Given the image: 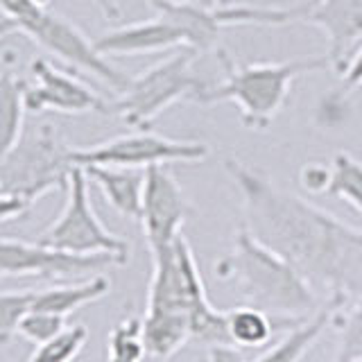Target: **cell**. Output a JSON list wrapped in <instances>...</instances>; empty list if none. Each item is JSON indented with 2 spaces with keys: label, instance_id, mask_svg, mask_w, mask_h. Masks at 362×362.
Returning <instances> with one entry per match:
<instances>
[{
  "label": "cell",
  "instance_id": "1",
  "mask_svg": "<svg viewBox=\"0 0 362 362\" xmlns=\"http://www.w3.org/2000/svg\"><path fill=\"white\" fill-rule=\"evenodd\" d=\"M224 170L243 199V226L324 294L344 308L362 294V229L288 192L258 173L226 158Z\"/></svg>",
  "mask_w": 362,
  "mask_h": 362
},
{
  "label": "cell",
  "instance_id": "2",
  "mask_svg": "<svg viewBox=\"0 0 362 362\" xmlns=\"http://www.w3.org/2000/svg\"><path fill=\"white\" fill-rule=\"evenodd\" d=\"M215 279L231 283L247 305L265 310L274 320L305 322L320 313L326 301L286 258L258 243L240 224L231 252L215 260Z\"/></svg>",
  "mask_w": 362,
  "mask_h": 362
},
{
  "label": "cell",
  "instance_id": "3",
  "mask_svg": "<svg viewBox=\"0 0 362 362\" xmlns=\"http://www.w3.org/2000/svg\"><path fill=\"white\" fill-rule=\"evenodd\" d=\"M150 256L152 276L147 290V310L188 315L192 342L202 346L231 344L226 313L218 310L209 301L188 238L179 233L173 245L150 252Z\"/></svg>",
  "mask_w": 362,
  "mask_h": 362
},
{
  "label": "cell",
  "instance_id": "4",
  "mask_svg": "<svg viewBox=\"0 0 362 362\" xmlns=\"http://www.w3.org/2000/svg\"><path fill=\"white\" fill-rule=\"evenodd\" d=\"M224 68V82L213 86L197 98V105H218L233 102L240 109V118L247 129L263 132L286 107L292 82L299 75L331 68L326 54L299 57L279 64H235L222 48L215 50Z\"/></svg>",
  "mask_w": 362,
  "mask_h": 362
},
{
  "label": "cell",
  "instance_id": "5",
  "mask_svg": "<svg viewBox=\"0 0 362 362\" xmlns=\"http://www.w3.org/2000/svg\"><path fill=\"white\" fill-rule=\"evenodd\" d=\"M73 150L52 122L25 124L18 143L0 158V192L34 204L57 188H66L75 168Z\"/></svg>",
  "mask_w": 362,
  "mask_h": 362
},
{
  "label": "cell",
  "instance_id": "6",
  "mask_svg": "<svg viewBox=\"0 0 362 362\" xmlns=\"http://www.w3.org/2000/svg\"><path fill=\"white\" fill-rule=\"evenodd\" d=\"M199 52L179 48L168 59L150 66L132 77L129 86L111 102V113L139 132H150L152 122L179 100H195L206 90V84L192 73V64Z\"/></svg>",
  "mask_w": 362,
  "mask_h": 362
},
{
  "label": "cell",
  "instance_id": "7",
  "mask_svg": "<svg viewBox=\"0 0 362 362\" xmlns=\"http://www.w3.org/2000/svg\"><path fill=\"white\" fill-rule=\"evenodd\" d=\"M88 177L84 168L75 165L71 179L66 186V204L62 215L57 218L48 229H45L37 243L59 252H71L79 256H93V254H109L120 258L124 265L129 260V243L124 238L111 233L90 204Z\"/></svg>",
  "mask_w": 362,
  "mask_h": 362
},
{
  "label": "cell",
  "instance_id": "8",
  "mask_svg": "<svg viewBox=\"0 0 362 362\" xmlns=\"http://www.w3.org/2000/svg\"><path fill=\"white\" fill-rule=\"evenodd\" d=\"M209 156V145L199 141H175L152 132L122 134L116 139L75 147L73 161L79 168L86 165H111V168H136L147 170L152 165L170 163H199Z\"/></svg>",
  "mask_w": 362,
  "mask_h": 362
},
{
  "label": "cell",
  "instance_id": "9",
  "mask_svg": "<svg viewBox=\"0 0 362 362\" xmlns=\"http://www.w3.org/2000/svg\"><path fill=\"white\" fill-rule=\"evenodd\" d=\"M18 30L37 41L41 48L59 57L62 62L71 64L79 71L98 77L105 82L113 93L120 95L129 86L132 77L118 71L105 54H100L95 41H90L86 34L79 30L75 23L54 14L50 9H37L30 18L18 23Z\"/></svg>",
  "mask_w": 362,
  "mask_h": 362
},
{
  "label": "cell",
  "instance_id": "10",
  "mask_svg": "<svg viewBox=\"0 0 362 362\" xmlns=\"http://www.w3.org/2000/svg\"><path fill=\"white\" fill-rule=\"evenodd\" d=\"M124 265L109 254L79 256L71 252L43 247L41 243H25L16 238H0V274L5 276H41V279H75L95 276L100 269Z\"/></svg>",
  "mask_w": 362,
  "mask_h": 362
},
{
  "label": "cell",
  "instance_id": "11",
  "mask_svg": "<svg viewBox=\"0 0 362 362\" xmlns=\"http://www.w3.org/2000/svg\"><path fill=\"white\" fill-rule=\"evenodd\" d=\"M195 215V206L179 186L168 165H152L145 170V188L141 204V226L147 249L156 252L177 240L184 222Z\"/></svg>",
  "mask_w": 362,
  "mask_h": 362
},
{
  "label": "cell",
  "instance_id": "12",
  "mask_svg": "<svg viewBox=\"0 0 362 362\" xmlns=\"http://www.w3.org/2000/svg\"><path fill=\"white\" fill-rule=\"evenodd\" d=\"M34 82L25 88V109L32 116L41 113H66V116H82V113H102L109 116L111 102L105 100L82 79L71 73L59 71L45 59L32 62Z\"/></svg>",
  "mask_w": 362,
  "mask_h": 362
},
{
  "label": "cell",
  "instance_id": "13",
  "mask_svg": "<svg viewBox=\"0 0 362 362\" xmlns=\"http://www.w3.org/2000/svg\"><path fill=\"white\" fill-rule=\"evenodd\" d=\"M290 23H308L326 34V59L337 73L349 62L351 48L362 39V0H303L288 5Z\"/></svg>",
  "mask_w": 362,
  "mask_h": 362
},
{
  "label": "cell",
  "instance_id": "14",
  "mask_svg": "<svg viewBox=\"0 0 362 362\" xmlns=\"http://www.w3.org/2000/svg\"><path fill=\"white\" fill-rule=\"evenodd\" d=\"M95 48L105 57L150 54L173 48H186V39L184 32L173 21L161 11H156V16L150 21H139L102 34L95 39Z\"/></svg>",
  "mask_w": 362,
  "mask_h": 362
},
{
  "label": "cell",
  "instance_id": "15",
  "mask_svg": "<svg viewBox=\"0 0 362 362\" xmlns=\"http://www.w3.org/2000/svg\"><path fill=\"white\" fill-rule=\"evenodd\" d=\"M156 11L165 14L175 25L184 32L186 48L195 52H209L220 48V34L224 23L220 11L199 5L195 0H150Z\"/></svg>",
  "mask_w": 362,
  "mask_h": 362
},
{
  "label": "cell",
  "instance_id": "16",
  "mask_svg": "<svg viewBox=\"0 0 362 362\" xmlns=\"http://www.w3.org/2000/svg\"><path fill=\"white\" fill-rule=\"evenodd\" d=\"M88 181L100 188L109 206L127 220H141V204L145 188V170L136 168H111V165H86Z\"/></svg>",
  "mask_w": 362,
  "mask_h": 362
},
{
  "label": "cell",
  "instance_id": "17",
  "mask_svg": "<svg viewBox=\"0 0 362 362\" xmlns=\"http://www.w3.org/2000/svg\"><path fill=\"white\" fill-rule=\"evenodd\" d=\"M111 292V281L107 276H88L82 283H64L45 290H34L32 310H43L52 315L68 317L71 313L84 308L88 303L105 299Z\"/></svg>",
  "mask_w": 362,
  "mask_h": 362
},
{
  "label": "cell",
  "instance_id": "18",
  "mask_svg": "<svg viewBox=\"0 0 362 362\" xmlns=\"http://www.w3.org/2000/svg\"><path fill=\"white\" fill-rule=\"evenodd\" d=\"M143 320V342L147 356L156 360H168L184 349L190 335V317L179 313H150L145 310Z\"/></svg>",
  "mask_w": 362,
  "mask_h": 362
},
{
  "label": "cell",
  "instance_id": "19",
  "mask_svg": "<svg viewBox=\"0 0 362 362\" xmlns=\"http://www.w3.org/2000/svg\"><path fill=\"white\" fill-rule=\"evenodd\" d=\"M342 310L335 303H326L324 308L313 315L310 320L301 322L299 326L290 328V333L281 339L279 344L267 349L263 356H258L252 362H301V358L308 354L310 346L322 337V333L333 322V317Z\"/></svg>",
  "mask_w": 362,
  "mask_h": 362
},
{
  "label": "cell",
  "instance_id": "20",
  "mask_svg": "<svg viewBox=\"0 0 362 362\" xmlns=\"http://www.w3.org/2000/svg\"><path fill=\"white\" fill-rule=\"evenodd\" d=\"M25 88L28 82L14 71H0V158L18 143L25 129Z\"/></svg>",
  "mask_w": 362,
  "mask_h": 362
},
{
  "label": "cell",
  "instance_id": "21",
  "mask_svg": "<svg viewBox=\"0 0 362 362\" xmlns=\"http://www.w3.org/2000/svg\"><path fill=\"white\" fill-rule=\"evenodd\" d=\"M226 328L233 346L240 349H263L274 337L276 324L274 317L254 305L240 303L235 308L226 310Z\"/></svg>",
  "mask_w": 362,
  "mask_h": 362
},
{
  "label": "cell",
  "instance_id": "22",
  "mask_svg": "<svg viewBox=\"0 0 362 362\" xmlns=\"http://www.w3.org/2000/svg\"><path fill=\"white\" fill-rule=\"evenodd\" d=\"M147 349L143 342V320L124 317L109 331L105 362H143Z\"/></svg>",
  "mask_w": 362,
  "mask_h": 362
},
{
  "label": "cell",
  "instance_id": "23",
  "mask_svg": "<svg viewBox=\"0 0 362 362\" xmlns=\"http://www.w3.org/2000/svg\"><path fill=\"white\" fill-rule=\"evenodd\" d=\"M333 175L326 195L346 202L362 215V161L346 152H337L331 161Z\"/></svg>",
  "mask_w": 362,
  "mask_h": 362
},
{
  "label": "cell",
  "instance_id": "24",
  "mask_svg": "<svg viewBox=\"0 0 362 362\" xmlns=\"http://www.w3.org/2000/svg\"><path fill=\"white\" fill-rule=\"evenodd\" d=\"M88 342V328L84 324L66 326L59 335L39 344L28 362H75Z\"/></svg>",
  "mask_w": 362,
  "mask_h": 362
},
{
  "label": "cell",
  "instance_id": "25",
  "mask_svg": "<svg viewBox=\"0 0 362 362\" xmlns=\"http://www.w3.org/2000/svg\"><path fill=\"white\" fill-rule=\"evenodd\" d=\"M339 346L333 362H362V294L337 322Z\"/></svg>",
  "mask_w": 362,
  "mask_h": 362
},
{
  "label": "cell",
  "instance_id": "26",
  "mask_svg": "<svg viewBox=\"0 0 362 362\" xmlns=\"http://www.w3.org/2000/svg\"><path fill=\"white\" fill-rule=\"evenodd\" d=\"M34 290L3 292L0 294V344H7L18 333V324L32 308Z\"/></svg>",
  "mask_w": 362,
  "mask_h": 362
},
{
  "label": "cell",
  "instance_id": "27",
  "mask_svg": "<svg viewBox=\"0 0 362 362\" xmlns=\"http://www.w3.org/2000/svg\"><path fill=\"white\" fill-rule=\"evenodd\" d=\"M64 328H66V317L30 308L23 315V320L18 324V335L39 346L43 342H48V339H52L54 335H59Z\"/></svg>",
  "mask_w": 362,
  "mask_h": 362
},
{
  "label": "cell",
  "instance_id": "28",
  "mask_svg": "<svg viewBox=\"0 0 362 362\" xmlns=\"http://www.w3.org/2000/svg\"><path fill=\"white\" fill-rule=\"evenodd\" d=\"M331 175H333L331 163L308 161L301 165L297 179L305 192H310V195H324V192H328V186H331Z\"/></svg>",
  "mask_w": 362,
  "mask_h": 362
},
{
  "label": "cell",
  "instance_id": "29",
  "mask_svg": "<svg viewBox=\"0 0 362 362\" xmlns=\"http://www.w3.org/2000/svg\"><path fill=\"white\" fill-rule=\"evenodd\" d=\"M342 90L344 93H351L362 86V45L351 54V59L346 62V66L342 68Z\"/></svg>",
  "mask_w": 362,
  "mask_h": 362
},
{
  "label": "cell",
  "instance_id": "30",
  "mask_svg": "<svg viewBox=\"0 0 362 362\" xmlns=\"http://www.w3.org/2000/svg\"><path fill=\"white\" fill-rule=\"evenodd\" d=\"M32 204L28 199H23L11 192H0V224H5L9 220H16L25 213Z\"/></svg>",
  "mask_w": 362,
  "mask_h": 362
},
{
  "label": "cell",
  "instance_id": "31",
  "mask_svg": "<svg viewBox=\"0 0 362 362\" xmlns=\"http://www.w3.org/2000/svg\"><path fill=\"white\" fill-rule=\"evenodd\" d=\"M37 9H41V7L34 5L32 0H0V11H3L7 18L14 21L16 25L25 21V18H30Z\"/></svg>",
  "mask_w": 362,
  "mask_h": 362
},
{
  "label": "cell",
  "instance_id": "32",
  "mask_svg": "<svg viewBox=\"0 0 362 362\" xmlns=\"http://www.w3.org/2000/svg\"><path fill=\"white\" fill-rule=\"evenodd\" d=\"M206 362H252L247 358L245 349L233 344H215L206 346Z\"/></svg>",
  "mask_w": 362,
  "mask_h": 362
},
{
  "label": "cell",
  "instance_id": "33",
  "mask_svg": "<svg viewBox=\"0 0 362 362\" xmlns=\"http://www.w3.org/2000/svg\"><path fill=\"white\" fill-rule=\"evenodd\" d=\"M98 9L100 14L105 16L107 21H118L120 18V7H118V0H90Z\"/></svg>",
  "mask_w": 362,
  "mask_h": 362
},
{
  "label": "cell",
  "instance_id": "34",
  "mask_svg": "<svg viewBox=\"0 0 362 362\" xmlns=\"http://www.w3.org/2000/svg\"><path fill=\"white\" fill-rule=\"evenodd\" d=\"M14 32H18V25L11 18H7V16H3L0 18V41L3 39H7L9 34H14Z\"/></svg>",
  "mask_w": 362,
  "mask_h": 362
},
{
  "label": "cell",
  "instance_id": "35",
  "mask_svg": "<svg viewBox=\"0 0 362 362\" xmlns=\"http://www.w3.org/2000/svg\"><path fill=\"white\" fill-rule=\"evenodd\" d=\"M181 3H184V0H181ZM195 3L213 7V9H220V7H231V5H235V0H195Z\"/></svg>",
  "mask_w": 362,
  "mask_h": 362
},
{
  "label": "cell",
  "instance_id": "36",
  "mask_svg": "<svg viewBox=\"0 0 362 362\" xmlns=\"http://www.w3.org/2000/svg\"><path fill=\"white\" fill-rule=\"evenodd\" d=\"M32 3H34V5H39V7H45V9H48V5L52 3V0H32Z\"/></svg>",
  "mask_w": 362,
  "mask_h": 362
},
{
  "label": "cell",
  "instance_id": "37",
  "mask_svg": "<svg viewBox=\"0 0 362 362\" xmlns=\"http://www.w3.org/2000/svg\"><path fill=\"white\" fill-rule=\"evenodd\" d=\"M0 362H7V360H3V358H0Z\"/></svg>",
  "mask_w": 362,
  "mask_h": 362
},
{
  "label": "cell",
  "instance_id": "38",
  "mask_svg": "<svg viewBox=\"0 0 362 362\" xmlns=\"http://www.w3.org/2000/svg\"><path fill=\"white\" fill-rule=\"evenodd\" d=\"M0 71H3V68H0Z\"/></svg>",
  "mask_w": 362,
  "mask_h": 362
}]
</instances>
